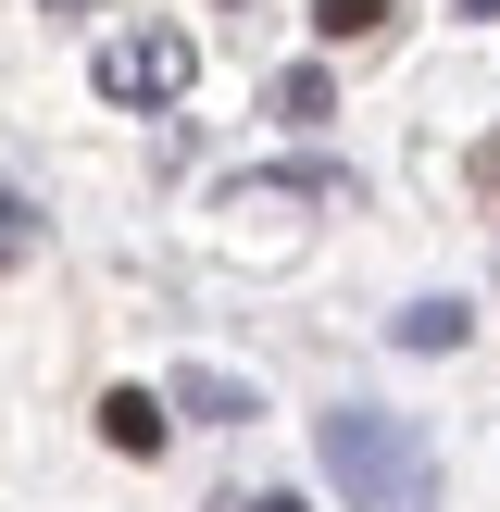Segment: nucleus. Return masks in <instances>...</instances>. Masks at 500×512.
Masks as SVG:
<instances>
[{
	"label": "nucleus",
	"instance_id": "f257e3e1",
	"mask_svg": "<svg viewBox=\"0 0 500 512\" xmlns=\"http://www.w3.org/2000/svg\"><path fill=\"white\" fill-rule=\"evenodd\" d=\"M325 450V488L350 512H438V450H425L413 413H375V400H338V413L313 425Z\"/></svg>",
	"mask_w": 500,
	"mask_h": 512
},
{
	"label": "nucleus",
	"instance_id": "423d86ee",
	"mask_svg": "<svg viewBox=\"0 0 500 512\" xmlns=\"http://www.w3.org/2000/svg\"><path fill=\"white\" fill-rule=\"evenodd\" d=\"M38 238H50V213H38L25 188H0V275H13V263H38Z\"/></svg>",
	"mask_w": 500,
	"mask_h": 512
},
{
	"label": "nucleus",
	"instance_id": "39448f33",
	"mask_svg": "<svg viewBox=\"0 0 500 512\" xmlns=\"http://www.w3.org/2000/svg\"><path fill=\"white\" fill-rule=\"evenodd\" d=\"M275 113H288V125H325V113H338V75H325V63H288V75H275Z\"/></svg>",
	"mask_w": 500,
	"mask_h": 512
},
{
	"label": "nucleus",
	"instance_id": "f03ea898",
	"mask_svg": "<svg viewBox=\"0 0 500 512\" xmlns=\"http://www.w3.org/2000/svg\"><path fill=\"white\" fill-rule=\"evenodd\" d=\"M188 75H200L188 25H125V38H100V100H125V113H175Z\"/></svg>",
	"mask_w": 500,
	"mask_h": 512
},
{
	"label": "nucleus",
	"instance_id": "9b49d317",
	"mask_svg": "<svg viewBox=\"0 0 500 512\" xmlns=\"http://www.w3.org/2000/svg\"><path fill=\"white\" fill-rule=\"evenodd\" d=\"M463 13H475V25H500V0H463Z\"/></svg>",
	"mask_w": 500,
	"mask_h": 512
},
{
	"label": "nucleus",
	"instance_id": "6e6552de",
	"mask_svg": "<svg viewBox=\"0 0 500 512\" xmlns=\"http://www.w3.org/2000/svg\"><path fill=\"white\" fill-rule=\"evenodd\" d=\"M313 25H325V38H375V25H388V0H313Z\"/></svg>",
	"mask_w": 500,
	"mask_h": 512
},
{
	"label": "nucleus",
	"instance_id": "0eeeda50",
	"mask_svg": "<svg viewBox=\"0 0 500 512\" xmlns=\"http://www.w3.org/2000/svg\"><path fill=\"white\" fill-rule=\"evenodd\" d=\"M388 338H400V350H463V300H413Z\"/></svg>",
	"mask_w": 500,
	"mask_h": 512
},
{
	"label": "nucleus",
	"instance_id": "9d476101",
	"mask_svg": "<svg viewBox=\"0 0 500 512\" xmlns=\"http://www.w3.org/2000/svg\"><path fill=\"white\" fill-rule=\"evenodd\" d=\"M38 13H50V25H75V13H88V0H38Z\"/></svg>",
	"mask_w": 500,
	"mask_h": 512
},
{
	"label": "nucleus",
	"instance_id": "20e7f679",
	"mask_svg": "<svg viewBox=\"0 0 500 512\" xmlns=\"http://www.w3.org/2000/svg\"><path fill=\"white\" fill-rule=\"evenodd\" d=\"M100 438H113L125 463H150V450L175 438V413H163V400H150V388H113V400H100Z\"/></svg>",
	"mask_w": 500,
	"mask_h": 512
},
{
	"label": "nucleus",
	"instance_id": "7ed1b4c3",
	"mask_svg": "<svg viewBox=\"0 0 500 512\" xmlns=\"http://www.w3.org/2000/svg\"><path fill=\"white\" fill-rule=\"evenodd\" d=\"M163 413H188V425H250V413H263V388L225 375V363H188V375L163 388Z\"/></svg>",
	"mask_w": 500,
	"mask_h": 512
},
{
	"label": "nucleus",
	"instance_id": "1a4fd4ad",
	"mask_svg": "<svg viewBox=\"0 0 500 512\" xmlns=\"http://www.w3.org/2000/svg\"><path fill=\"white\" fill-rule=\"evenodd\" d=\"M225 512H313V500H288V488H263V500H225Z\"/></svg>",
	"mask_w": 500,
	"mask_h": 512
}]
</instances>
